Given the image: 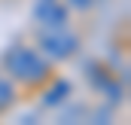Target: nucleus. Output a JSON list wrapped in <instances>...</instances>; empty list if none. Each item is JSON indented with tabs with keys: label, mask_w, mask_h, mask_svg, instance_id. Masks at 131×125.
<instances>
[{
	"label": "nucleus",
	"mask_w": 131,
	"mask_h": 125,
	"mask_svg": "<svg viewBox=\"0 0 131 125\" xmlns=\"http://www.w3.org/2000/svg\"><path fill=\"white\" fill-rule=\"evenodd\" d=\"M40 46L46 49V55H52V58H67V55H73L76 52V37L73 34H67L64 28H55V31H43L40 37Z\"/></svg>",
	"instance_id": "2"
},
{
	"label": "nucleus",
	"mask_w": 131,
	"mask_h": 125,
	"mask_svg": "<svg viewBox=\"0 0 131 125\" xmlns=\"http://www.w3.org/2000/svg\"><path fill=\"white\" fill-rule=\"evenodd\" d=\"M67 95H70V82H67V79H58V82L46 92L43 104H46V107H55V104H61V101H64Z\"/></svg>",
	"instance_id": "4"
},
{
	"label": "nucleus",
	"mask_w": 131,
	"mask_h": 125,
	"mask_svg": "<svg viewBox=\"0 0 131 125\" xmlns=\"http://www.w3.org/2000/svg\"><path fill=\"white\" fill-rule=\"evenodd\" d=\"M3 64H6V70H9L12 76H18V79H25V82H40V79H46V73H49V64L43 61L34 49H28V46H12V49L3 55Z\"/></svg>",
	"instance_id": "1"
},
{
	"label": "nucleus",
	"mask_w": 131,
	"mask_h": 125,
	"mask_svg": "<svg viewBox=\"0 0 131 125\" xmlns=\"http://www.w3.org/2000/svg\"><path fill=\"white\" fill-rule=\"evenodd\" d=\"M34 15H37V22H40L43 28H49V31L64 28V25H67V9H64V6H58L55 0H40L37 9H34Z\"/></svg>",
	"instance_id": "3"
},
{
	"label": "nucleus",
	"mask_w": 131,
	"mask_h": 125,
	"mask_svg": "<svg viewBox=\"0 0 131 125\" xmlns=\"http://www.w3.org/2000/svg\"><path fill=\"white\" fill-rule=\"evenodd\" d=\"M70 3H73L76 9H89V6H92V0H70Z\"/></svg>",
	"instance_id": "6"
},
{
	"label": "nucleus",
	"mask_w": 131,
	"mask_h": 125,
	"mask_svg": "<svg viewBox=\"0 0 131 125\" xmlns=\"http://www.w3.org/2000/svg\"><path fill=\"white\" fill-rule=\"evenodd\" d=\"M12 98H15L12 86H9V82L0 76V110H3V107H9V104H12Z\"/></svg>",
	"instance_id": "5"
}]
</instances>
